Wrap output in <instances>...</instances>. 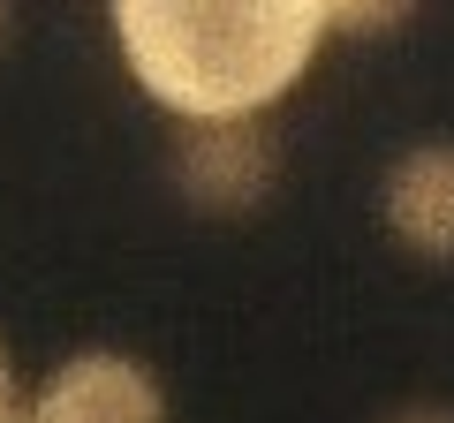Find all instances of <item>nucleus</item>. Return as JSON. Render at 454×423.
Segmentation results:
<instances>
[{
    "instance_id": "4",
    "label": "nucleus",
    "mask_w": 454,
    "mask_h": 423,
    "mask_svg": "<svg viewBox=\"0 0 454 423\" xmlns=\"http://www.w3.org/2000/svg\"><path fill=\"white\" fill-rule=\"evenodd\" d=\"M387 227L417 258H454V144H417L387 174Z\"/></svg>"
},
{
    "instance_id": "3",
    "label": "nucleus",
    "mask_w": 454,
    "mask_h": 423,
    "mask_svg": "<svg viewBox=\"0 0 454 423\" xmlns=\"http://www.w3.org/2000/svg\"><path fill=\"white\" fill-rule=\"evenodd\" d=\"M31 423H167V393L152 363L121 356V348H83V356L53 363L46 386L23 401Z\"/></svg>"
},
{
    "instance_id": "5",
    "label": "nucleus",
    "mask_w": 454,
    "mask_h": 423,
    "mask_svg": "<svg viewBox=\"0 0 454 423\" xmlns=\"http://www.w3.org/2000/svg\"><path fill=\"white\" fill-rule=\"evenodd\" d=\"M325 31H348V38H372V31H394V23L417 8V0H310Z\"/></svg>"
},
{
    "instance_id": "7",
    "label": "nucleus",
    "mask_w": 454,
    "mask_h": 423,
    "mask_svg": "<svg viewBox=\"0 0 454 423\" xmlns=\"http://www.w3.org/2000/svg\"><path fill=\"white\" fill-rule=\"evenodd\" d=\"M394 423H454V408H409V416H394Z\"/></svg>"
},
{
    "instance_id": "9",
    "label": "nucleus",
    "mask_w": 454,
    "mask_h": 423,
    "mask_svg": "<svg viewBox=\"0 0 454 423\" xmlns=\"http://www.w3.org/2000/svg\"><path fill=\"white\" fill-rule=\"evenodd\" d=\"M0 38H8V0H0Z\"/></svg>"
},
{
    "instance_id": "2",
    "label": "nucleus",
    "mask_w": 454,
    "mask_h": 423,
    "mask_svg": "<svg viewBox=\"0 0 454 423\" xmlns=\"http://www.w3.org/2000/svg\"><path fill=\"white\" fill-rule=\"evenodd\" d=\"M280 181V136L265 129V114L235 121H182L175 129V189L197 212H258Z\"/></svg>"
},
{
    "instance_id": "1",
    "label": "nucleus",
    "mask_w": 454,
    "mask_h": 423,
    "mask_svg": "<svg viewBox=\"0 0 454 423\" xmlns=\"http://www.w3.org/2000/svg\"><path fill=\"white\" fill-rule=\"evenodd\" d=\"M106 16L137 91L175 121L280 106L325 38L310 0H106Z\"/></svg>"
},
{
    "instance_id": "8",
    "label": "nucleus",
    "mask_w": 454,
    "mask_h": 423,
    "mask_svg": "<svg viewBox=\"0 0 454 423\" xmlns=\"http://www.w3.org/2000/svg\"><path fill=\"white\" fill-rule=\"evenodd\" d=\"M0 423H31V416H23V401H16V408H8V416H0Z\"/></svg>"
},
{
    "instance_id": "6",
    "label": "nucleus",
    "mask_w": 454,
    "mask_h": 423,
    "mask_svg": "<svg viewBox=\"0 0 454 423\" xmlns=\"http://www.w3.org/2000/svg\"><path fill=\"white\" fill-rule=\"evenodd\" d=\"M16 401H23V393H16V363H8V348H0V416H8Z\"/></svg>"
}]
</instances>
